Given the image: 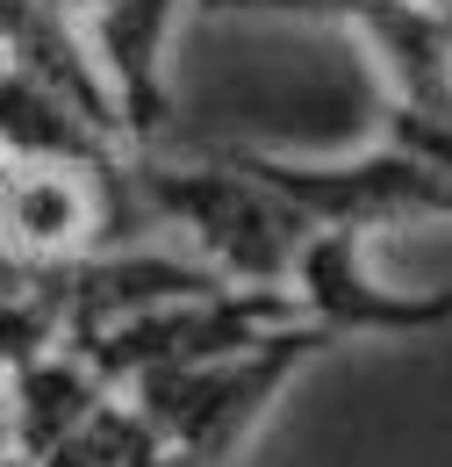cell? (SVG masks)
Returning <instances> with one entry per match:
<instances>
[{
  "label": "cell",
  "mask_w": 452,
  "mask_h": 467,
  "mask_svg": "<svg viewBox=\"0 0 452 467\" xmlns=\"http://www.w3.org/2000/svg\"><path fill=\"white\" fill-rule=\"evenodd\" d=\"M129 180L151 223L194 244V259L230 288H287L294 259L309 244V216L287 209L266 180L237 159H172V151H129Z\"/></svg>",
  "instance_id": "6da1fadb"
},
{
  "label": "cell",
  "mask_w": 452,
  "mask_h": 467,
  "mask_svg": "<svg viewBox=\"0 0 452 467\" xmlns=\"http://www.w3.org/2000/svg\"><path fill=\"white\" fill-rule=\"evenodd\" d=\"M252 180H266L287 209H302L316 231H396V223H452V173L402 151V144H374L352 159H287V151H259V144H230Z\"/></svg>",
  "instance_id": "7a4b0ae2"
},
{
  "label": "cell",
  "mask_w": 452,
  "mask_h": 467,
  "mask_svg": "<svg viewBox=\"0 0 452 467\" xmlns=\"http://www.w3.org/2000/svg\"><path fill=\"white\" fill-rule=\"evenodd\" d=\"M287 295L331 338H416L452 324V295H402L366 266V231H309Z\"/></svg>",
  "instance_id": "3957f363"
},
{
  "label": "cell",
  "mask_w": 452,
  "mask_h": 467,
  "mask_svg": "<svg viewBox=\"0 0 452 467\" xmlns=\"http://www.w3.org/2000/svg\"><path fill=\"white\" fill-rule=\"evenodd\" d=\"M324 346H331V331L294 324V331H281L266 352L237 359L223 381L209 389V403L187 417V431L172 439L166 453H151V461H137V467H230L237 453H244V439L266 424V410L294 389V374H302V367H309Z\"/></svg>",
  "instance_id": "277c9868"
},
{
  "label": "cell",
  "mask_w": 452,
  "mask_h": 467,
  "mask_svg": "<svg viewBox=\"0 0 452 467\" xmlns=\"http://www.w3.org/2000/svg\"><path fill=\"white\" fill-rule=\"evenodd\" d=\"M366 58L388 79V109L416 122H452V29L438 0H374L359 22Z\"/></svg>",
  "instance_id": "5b68a950"
},
{
  "label": "cell",
  "mask_w": 452,
  "mask_h": 467,
  "mask_svg": "<svg viewBox=\"0 0 452 467\" xmlns=\"http://www.w3.org/2000/svg\"><path fill=\"white\" fill-rule=\"evenodd\" d=\"M374 0H201V15H287V22H359Z\"/></svg>",
  "instance_id": "8992f818"
},
{
  "label": "cell",
  "mask_w": 452,
  "mask_h": 467,
  "mask_svg": "<svg viewBox=\"0 0 452 467\" xmlns=\"http://www.w3.org/2000/svg\"><path fill=\"white\" fill-rule=\"evenodd\" d=\"M438 15H446V29H452V0H438Z\"/></svg>",
  "instance_id": "52a82bcc"
}]
</instances>
